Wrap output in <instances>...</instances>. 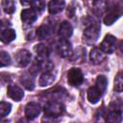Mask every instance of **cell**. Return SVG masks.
Masks as SVG:
<instances>
[{
	"label": "cell",
	"mask_w": 123,
	"mask_h": 123,
	"mask_svg": "<svg viewBox=\"0 0 123 123\" xmlns=\"http://www.w3.org/2000/svg\"><path fill=\"white\" fill-rule=\"evenodd\" d=\"M12 110V105L8 102H0V117L7 116Z\"/></svg>",
	"instance_id": "d4e9b609"
},
{
	"label": "cell",
	"mask_w": 123,
	"mask_h": 123,
	"mask_svg": "<svg viewBox=\"0 0 123 123\" xmlns=\"http://www.w3.org/2000/svg\"><path fill=\"white\" fill-rule=\"evenodd\" d=\"M37 18V12L33 9H25L21 12V20L28 25L33 24Z\"/></svg>",
	"instance_id": "4fadbf2b"
},
{
	"label": "cell",
	"mask_w": 123,
	"mask_h": 123,
	"mask_svg": "<svg viewBox=\"0 0 123 123\" xmlns=\"http://www.w3.org/2000/svg\"><path fill=\"white\" fill-rule=\"evenodd\" d=\"M31 59H32L31 53L26 49H21L14 55V60L17 65L20 67L27 66L31 62Z\"/></svg>",
	"instance_id": "8992f818"
},
{
	"label": "cell",
	"mask_w": 123,
	"mask_h": 123,
	"mask_svg": "<svg viewBox=\"0 0 123 123\" xmlns=\"http://www.w3.org/2000/svg\"><path fill=\"white\" fill-rule=\"evenodd\" d=\"M20 2L22 5H27V4L31 3V0H20Z\"/></svg>",
	"instance_id": "f1b7e54d"
},
{
	"label": "cell",
	"mask_w": 123,
	"mask_h": 123,
	"mask_svg": "<svg viewBox=\"0 0 123 123\" xmlns=\"http://www.w3.org/2000/svg\"><path fill=\"white\" fill-rule=\"evenodd\" d=\"M121 106L112 108L111 106V110L106 115V121L109 122H121L122 120V111H121Z\"/></svg>",
	"instance_id": "7c38bea8"
},
{
	"label": "cell",
	"mask_w": 123,
	"mask_h": 123,
	"mask_svg": "<svg viewBox=\"0 0 123 123\" xmlns=\"http://www.w3.org/2000/svg\"><path fill=\"white\" fill-rule=\"evenodd\" d=\"M38 61H45L47 60V58L49 57V49L46 45L44 44H37L34 48Z\"/></svg>",
	"instance_id": "d6986e66"
},
{
	"label": "cell",
	"mask_w": 123,
	"mask_h": 123,
	"mask_svg": "<svg viewBox=\"0 0 123 123\" xmlns=\"http://www.w3.org/2000/svg\"><path fill=\"white\" fill-rule=\"evenodd\" d=\"M10 27V23L7 20H0V33Z\"/></svg>",
	"instance_id": "83f0119b"
},
{
	"label": "cell",
	"mask_w": 123,
	"mask_h": 123,
	"mask_svg": "<svg viewBox=\"0 0 123 123\" xmlns=\"http://www.w3.org/2000/svg\"><path fill=\"white\" fill-rule=\"evenodd\" d=\"M30 4L32 6V9L38 13H41L45 9V3L43 0H32Z\"/></svg>",
	"instance_id": "cb8c5ba5"
},
{
	"label": "cell",
	"mask_w": 123,
	"mask_h": 123,
	"mask_svg": "<svg viewBox=\"0 0 123 123\" xmlns=\"http://www.w3.org/2000/svg\"><path fill=\"white\" fill-rule=\"evenodd\" d=\"M67 82L72 86H79L84 82V75L80 68L72 67L67 73Z\"/></svg>",
	"instance_id": "7a4b0ae2"
},
{
	"label": "cell",
	"mask_w": 123,
	"mask_h": 123,
	"mask_svg": "<svg viewBox=\"0 0 123 123\" xmlns=\"http://www.w3.org/2000/svg\"><path fill=\"white\" fill-rule=\"evenodd\" d=\"M120 16H121V6L116 5L107 13V15L104 18V23L106 25H111Z\"/></svg>",
	"instance_id": "ba28073f"
},
{
	"label": "cell",
	"mask_w": 123,
	"mask_h": 123,
	"mask_svg": "<svg viewBox=\"0 0 123 123\" xmlns=\"http://www.w3.org/2000/svg\"><path fill=\"white\" fill-rule=\"evenodd\" d=\"M20 83L22 84V86L24 87H26L28 90H32L35 87V82H34V78L31 75L28 74H24L20 77Z\"/></svg>",
	"instance_id": "44dd1931"
},
{
	"label": "cell",
	"mask_w": 123,
	"mask_h": 123,
	"mask_svg": "<svg viewBox=\"0 0 123 123\" xmlns=\"http://www.w3.org/2000/svg\"><path fill=\"white\" fill-rule=\"evenodd\" d=\"M102 95H103L102 91L96 86H90L87 90V100L91 104H96L100 100Z\"/></svg>",
	"instance_id": "9a60e30c"
},
{
	"label": "cell",
	"mask_w": 123,
	"mask_h": 123,
	"mask_svg": "<svg viewBox=\"0 0 123 123\" xmlns=\"http://www.w3.org/2000/svg\"><path fill=\"white\" fill-rule=\"evenodd\" d=\"M105 53L100 48H92L89 53V60L94 64H99L105 60Z\"/></svg>",
	"instance_id": "5bb4252c"
},
{
	"label": "cell",
	"mask_w": 123,
	"mask_h": 123,
	"mask_svg": "<svg viewBox=\"0 0 123 123\" xmlns=\"http://www.w3.org/2000/svg\"><path fill=\"white\" fill-rule=\"evenodd\" d=\"M65 6L64 0H51L48 4V12L51 14H56L61 12Z\"/></svg>",
	"instance_id": "2e32d148"
},
{
	"label": "cell",
	"mask_w": 123,
	"mask_h": 123,
	"mask_svg": "<svg viewBox=\"0 0 123 123\" xmlns=\"http://www.w3.org/2000/svg\"><path fill=\"white\" fill-rule=\"evenodd\" d=\"M41 111V108H40V105L37 102H30L26 105L25 107V116L32 120V119H35L36 117H37L39 115Z\"/></svg>",
	"instance_id": "52a82bcc"
},
{
	"label": "cell",
	"mask_w": 123,
	"mask_h": 123,
	"mask_svg": "<svg viewBox=\"0 0 123 123\" xmlns=\"http://www.w3.org/2000/svg\"><path fill=\"white\" fill-rule=\"evenodd\" d=\"M2 8L3 11L6 13H12L15 11V4H14V0H2Z\"/></svg>",
	"instance_id": "7402d4cb"
},
{
	"label": "cell",
	"mask_w": 123,
	"mask_h": 123,
	"mask_svg": "<svg viewBox=\"0 0 123 123\" xmlns=\"http://www.w3.org/2000/svg\"><path fill=\"white\" fill-rule=\"evenodd\" d=\"M52 30H53V26L50 24V23H47V22H44L42 25L39 26V28L37 29V36L39 39H45L47 38L51 33H52Z\"/></svg>",
	"instance_id": "e0dca14e"
},
{
	"label": "cell",
	"mask_w": 123,
	"mask_h": 123,
	"mask_svg": "<svg viewBox=\"0 0 123 123\" xmlns=\"http://www.w3.org/2000/svg\"><path fill=\"white\" fill-rule=\"evenodd\" d=\"M116 47V37L111 35H107L100 44V49L105 54H111Z\"/></svg>",
	"instance_id": "277c9868"
},
{
	"label": "cell",
	"mask_w": 123,
	"mask_h": 123,
	"mask_svg": "<svg viewBox=\"0 0 123 123\" xmlns=\"http://www.w3.org/2000/svg\"><path fill=\"white\" fill-rule=\"evenodd\" d=\"M7 94L11 99H12L14 101H17V102L20 101L24 96L23 90L18 86H15V85H10L8 86Z\"/></svg>",
	"instance_id": "9c48e42d"
},
{
	"label": "cell",
	"mask_w": 123,
	"mask_h": 123,
	"mask_svg": "<svg viewBox=\"0 0 123 123\" xmlns=\"http://www.w3.org/2000/svg\"><path fill=\"white\" fill-rule=\"evenodd\" d=\"M122 86H123L122 73H118L117 76L114 79V90L116 92H121L122 91Z\"/></svg>",
	"instance_id": "4316f807"
},
{
	"label": "cell",
	"mask_w": 123,
	"mask_h": 123,
	"mask_svg": "<svg viewBox=\"0 0 123 123\" xmlns=\"http://www.w3.org/2000/svg\"><path fill=\"white\" fill-rule=\"evenodd\" d=\"M57 52L62 58H67L72 54L71 43L66 38H61L57 43Z\"/></svg>",
	"instance_id": "5b68a950"
},
{
	"label": "cell",
	"mask_w": 123,
	"mask_h": 123,
	"mask_svg": "<svg viewBox=\"0 0 123 123\" xmlns=\"http://www.w3.org/2000/svg\"><path fill=\"white\" fill-rule=\"evenodd\" d=\"M95 86L102 91V93H104L105 90H106V88H107V86H108V80H107V78L104 75H99L97 77V79H96Z\"/></svg>",
	"instance_id": "603a6c76"
},
{
	"label": "cell",
	"mask_w": 123,
	"mask_h": 123,
	"mask_svg": "<svg viewBox=\"0 0 123 123\" xmlns=\"http://www.w3.org/2000/svg\"><path fill=\"white\" fill-rule=\"evenodd\" d=\"M73 33V28L71 26V24L67 21H62L58 29V35L61 38H68L71 37Z\"/></svg>",
	"instance_id": "8fae6325"
},
{
	"label": "cell",
	"mask_w": 123,
	"mask_h": 123,
	"mask_svg": "<svg viewBox=\"0 0 123 123\" xmlns=\"http://www.w3.org/2000/svg\"><path fill=\"white\" fill-rule=\"evenodd\" d=\"M99 32H100V28H99L98 24L92 20L89 22L88 25H86V29L84 30V37H86V39L87 41L94 42L98 38Z\"/></svg>",
	"instance_id": "3957f363"
},
{
	"label": "cell",
	"mask_w": 123,
	"mask_h": 123,
	"mask_svg": "<svg viewBox=\"0 0 123 123\" xmlns=\"http://www.w3.org/2000/svg\"><path fill=\"white\" fill-rule=\"evenodd\" d=\"M45 95L49 96L50 100L58 101L59 99L62 98L63 96L66 95V90L62 87H56V88H53L51 90L45 91Z\"/></svg>",
	"instance_id": "ac0fdd59"
},
{
	"label": "cell",
	"mask_w": 123,
	"mask_h": 123,
	"mask_svg": "<svg viewBox=\"0 0 123 123\" xmlns=\"http://www.w3.org/2000/svg\"><path fill=\"white\" fill-rule=\"evenodd\" d=\"M56 80V76L53 73L52 70H46L44 71L38 80V85L40 86H48L50 85H52Z\"/></svg>",
	"instance_id": "30bf717a"
},
{
	"label": "cell",
	"mask_w": 123,
	"mask_h": 123,
	"mask_svg": "<svg viewBox=\"0 0 123 123\" xmlns=\"http://www.w3.org/2000/svg\"><path fill=\"white\" fill-rule=\"evenodd\" d=\"M94 1H98V0H94Z\"/></svg>",
	"instance_id": "f546056e"
},
{
	"label": "cell",
	"mask_w": 123,
	"mask_h": 123,
	"mask_svg": "<svg viewBox=\"0 0 123 123\" xmlns=\"http://www.w3.org/2000/svg\"><path fill=\"white\" fill-rule=\"evenodd\" d=\"M11 64V57L7 52L0 51V67Z\"/></svg>",
	"instance_id": "484cf974"
},
{
	"label": "cell",
	"mask_w": 123,
	"mask_h": 123,
	"mask_svg": "<svg viewBox=\"0 0 123 123\" xmlns=\"http://www.w3.org/2000/svg\"><path fill=\"white\" fill-rule=\"evenodd\" d=\"M16 37V34H15V31L12 28H7L5 29L4 31H2L0 33V40L4 43H10L12 42Z\"/></svg>",
	"instance_id": "ffe728a7"
},
{
	"label": "cell",
	"mask_w": 123,
	"mask_h": 123,
	"mask_svg": "<svg viewBox=\"0 0 123 123\" xmlns=\"http://www.w3.org/2000/svg\"><path fill=\"white\" fill-rule=\"evenodd\" d=\"M43 111H44V113L46 116L54 118V117L61 116L62 114V112L64 111V106H63V104H62L59 101L51 100L44 105Z\"/></svg>",
	"instance_id": "6da1fadb"
}]
</instances>
